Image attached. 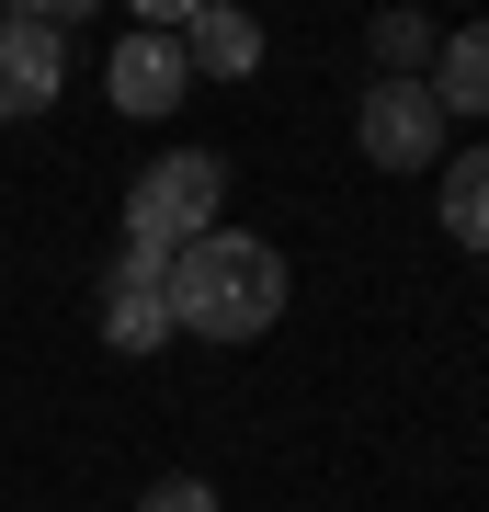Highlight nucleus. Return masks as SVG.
Wrapping results in <instances>:
<instances>
[{
    "label": "nucleus",
    "instance_id": "423d86ee",
    "mask_svg": "<svg viewBox=\"0 0 489 512\" xmlns=\"http://www.w3.org/2000/svg\"><path fill=\"white\" fill-rule=\"evenodd\" d=\"M103 92L126 114H171L182 92H194V69H182V46L160 35V23H137V35H114V57H103Z\"/></svg>",
    "mask_w": 489,
    "mask_h": 512
},
{
    "label": "nucleus",
    "instance_id": "39448f33",
    "mask_svg": "<svg viewBox=\"0 0 489 512\" xmlns=\"http://www.w3.org/2000/svg\"><path fill=\"white\" fill-rule=\"evenodd\" d=\"M103 342L114 353H160L171 342V262L160 251H114L103 262Z\"/></svg>",
    "mask_w": 489,
    "mask_h": 512
},
{
    "label": "nucleus",
    "instance_id": "9b49d317",
    "mask_svg": "<svg viewBox=\"0 0 489 512\" xmlns=\"http://www.w3.org/2000/svg\"><path fill=\"white\" fill-rule=\"evenodd\" d=\"M137 512H217V490H205V478H148Z\"/></svg>",
    "mask_w": 489,
    "mask_h": 512
},
{
    "label": "nucleus",
    "instance_id": "0eeeda50",
    "mask_svg": "<svg viewBox=\"0 0 489 512\" xmlns=\"http://www.w3.org/2000/svg\"><path fill=\"white\" fill-rule=\"evenodd\" d=\"M171 46H182L194 80H251V69H262V23L228 12V0H194V12L171 23Z\"/></svg>",
    "mask_w": 489,
    "mask_h": 512
},
{
    "label": "nucleus",
    "instance_id": "6e6552de",
    "mask_svg": "<svg viewBox=\"0 0 489 512\" xmlns=\"http://www.w3.org/2000/svg\"><path fill=\"white\" fill-rule=\"evenodd\" d=\"M444 114H489V23H455L433 46V80H421Z\"/></svg>",
    "mask_w": 489,
    "mask_h": 512
},
{
    "label": "nucleus",
    "instance_id": "1a4fd4ad",
    "mask_svg": "<svg viewBox=\"0 0 489 512\" xmlns=\"http://www.w3.org/2000/svg\"><path fill=\"white\" fill-rule=\"evenodd\" d=\"M433 217H444L455 251H489V148H455V171H444Z\"/></svg>",
    "mask_w": 489,
    "mask_h": 512
},
{
    "label": "nucleus",
    "instance_id": "f257e3e1",
    "mask_svg": "<svg viewBox=\"0 0 489 512\" xmlns=\"http://www.w3.org/2000/svg\"><path fill=\"white\" fill-rule=\"evenodd\" d=\"M285 296H296L285 251L251 239V228H217L171 262V330H194V342H262L285 319Z\"/></svg>",
    "mask_w": 489,
    "mask_h": 512
},
{
    "label": "nucleus",
    "instance_id": "9d476101",
    "mask_svg": "<svg viewBox=\"0 0 489 512\" xmlns=\"http://www.w3.org/2000/svg\"><path fill=\"white\" fill-rule=\"evenodd\" d=\"M444 35H433V23H421V12H387L376 23V80H421V57H433Z\"/></svg>",
    "mask_w": 489,
    "mask_h": 512
},
{
    "label": "nucleus",
    "instance_id": "f03ea898",
    "mask_svg": "<svg viewBox=\"0 0 489 512\" xmlns=\"http://www.w3.org/2000/svg\"><path fill=\"white\" fill-rule=\"evenodd\" d=\"M217 228H228V160L217 148H171V160H148L126 183V251L182 262L194 239H217Z\"/></svg>",
    "mask_w": 489,
    "mask_h": 512
},
{
    "label": "nucleus",
    "instance_id": "7ed1b4c3",
    "mask_svg": "<svg viewBox=\"0 0 489 512\" xmlns=\"http://www.w3.org/2000/svg\"><path fill=\"white\" fill-rule=\"evenodd\" d=\"M353 148L376 171H444V103L421 80H364L353 92Z\"/></svg>",
    "mask_w": 489,
    "mask_h": 512
},
{
    "label": "nucleus",
    "instance_id": "20e7f679",
    "mask_svg": "<svg viewBox=\"0 0 489 512\" xmlns=\"http://www.w3.org/2000/svg\"><path fill=\"white\" fill-rule=\"evenodd\" d=\"M57 92H69V35L46 12H0V126L46 114Z\"/></svg>",
    "mask_w": 489,
    "mask_h": 512
}]
</instances>
